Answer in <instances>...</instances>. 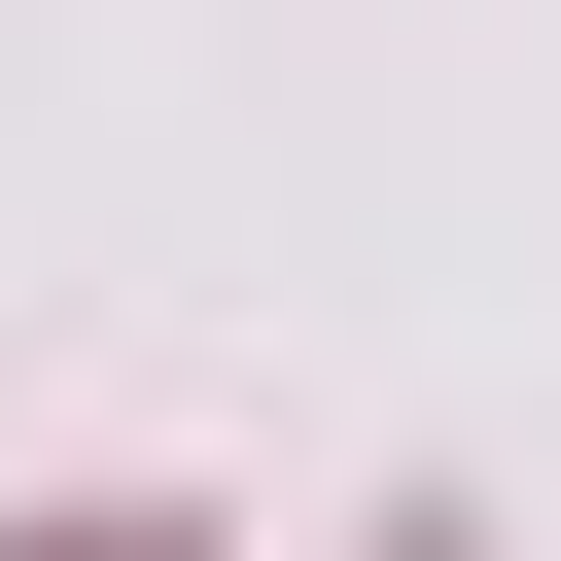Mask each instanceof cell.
Segmentation results:
<instances>
[{
	"mask_svg": "<svg viewBox=\"0 0 561 561\" xmlns=\"http://www.w3.org/2000/svg\"><path fill=\"white\" fill-rule=\"evenodd\" d=\"M35 561H210V526H175V491H70V526H35Z\"/></svg>",
	"mask_w": 561,
	"mask_h": 561,
	"instance_id": "obj_1",
	"label": "cell"
},
{
	"mask_svg": "<svg viewBox=\"0 0 561 561\" xmlns=\"http://www.w3.org/2000/svg\"><path fill=\"white\" fill-rule=\"evenodd\" d=\"M386 561H456V526H386Z\"/></svg>",
	"mask_w": 561,
	"mask_h": 561,
	"instance_id": "obj_2",
	"label": "cell"
}]
</instances>
